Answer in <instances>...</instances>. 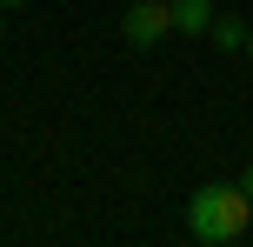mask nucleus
Returning <instances> with one entry per match:
<instances>
[{
    "instance_id": "f257e3e1",
    "label": "nucleus",
    "mask_w": 253,
    "mask_h": 247,
    "mask_svg": "<svg viewBox=\"0 0 253 247\" xmlns=\"http://www.w3.org/2000/svg\"><path fill=\"white\" fill-rule=\"evenodd\" d=\"M247 221H253V200L240 187H200V194L187 200V227H193V241H207V247L240 241Z\"/></svg>"
},
{
    "instance_id": "f03ea898",
    "label": "nucleus",
    "mask_w": 253,
    "mask_h": 247,
    "mask_svg": "<svg viewBox=\"0 0 253 247\" xmlns=\"http://www.w3.org/2000/svg\"><path fill=\"white\" fill-rule=\"evenodd\" d=\"M173 34V7L167 0H133L126 7V40L133 47H153V40H167Z\"/></svg>"
},
{
    "instance_id": "7ed1b4c3",
    "label": "nucleus",
    "mask_w": 253,
    "mask_h": 247,
    "mask_svg": "<svg viewBox=\"0 0 253 247\" xmlns=\"http://www.w3.org/2000/svg\"><path fill=\"white\" fill-rule=\"evenodd\" d=\"M173 7V34H207L213 27V0H167Z\"/></svg>"
},
{
    "instance_id": "20e7f679",
    "label": "nucleus",
    "mask_w": 253,
    "mask_h": 247,
    "mask_svg": "<svg viewBox=\"0 0 253 247\" xmlns=\"http://www.w3.org/2000/svg\"><path fill=\"white\" fill-rule=\"evenodd\" d=\"M207 34H213V47H227V53L247 47V20H220V13H213V27H207Z\"/></svg>"
},
{
    "instance_id": "39448f33",
    "label": "nucleus",
    "mask_w": 253,
    "mask_h": 247,
    "mask_svg": "<svg viewBox=\"0 0 253 247\" xmlns=\"http://www.w3.org/2000/svg\"><path fill=\"white\" fill-rule=\"evenodd\" d=\"M240 194H247V200H253V167H247V174H240Z\"/></svg>"
},
{
    "instance_id": "423d86ee",
    "label": "nucleus",
    "mask_w": 253,
    "mask_h": 247,
    "mask_svg": "<svg viewBox=\"0 0 253 247\" xmlns=\"http://www.w3.org/2000/svg\"><path fill=\"white\" fill-rule=\"evenodd\" d=\"M0 7H20V0H0Z\"/></svg>"
},
{
    "instance_id": "0eeeda50",
    "label": "nucleus",
    "mask_w": 253,
    "mask_h": 247,
    "mask_svg": "<svg viewBox=\"0 0 253 247\" xmlns=\"http://www.w3.org/2000/svg\"><path fill=\"white\" fill-rule=\"evenodd\" d=\"M247 47H253V34H247Z\"/></svg>"
},
{
    "instance_id": "6e6552de",
    "label": "nucleus",
    "mask_w": 253,
    "mask_h": 247,
    "mask_svg": "<svg viewBox=\"0 0 253 247\" xmlns=\"http://www.w3.org/2000/svg\"><path fill=\"white\" fill-rule=\"evenodd\" d=\"M0 13H7V7H0Z\"/></svg>"
}]
</instances>
